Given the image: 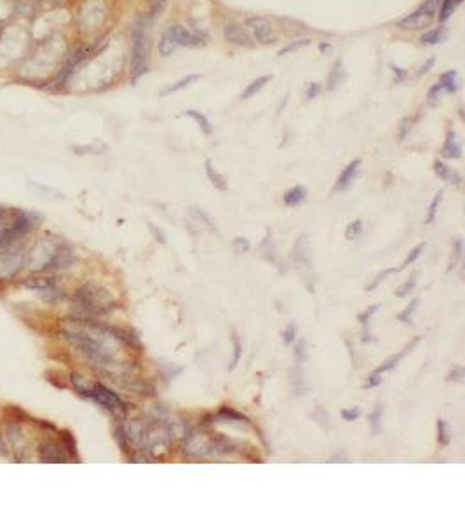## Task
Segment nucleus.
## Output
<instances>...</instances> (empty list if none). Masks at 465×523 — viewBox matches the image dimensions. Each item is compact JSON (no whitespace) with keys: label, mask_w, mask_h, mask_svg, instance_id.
I'll return each instance as SVG.
<instances>
[{"label":"nucleus","mask_w":465,"mask_h":523,"mask_svg":"<svg viewBox=\"0 0 465 523\" xmlns=\"http://www.w3.org/2000/svg\"><path fill=\"white\" fill-rule=\"evenodd\" d=\"M65 337L91 365L100 366L101 370H117L119 366L124 368L119 361L122 347H136V351H141V344L136 337L122 330L98 325L89 319H77L70 328L65 330Z\"/></svg>","instance_id":"obj_1"},{"label":"nucleus","mask_w":465,"mask_h":523,"mask_svg":"<svg viewBox=\"0 0 465 523\" xmlns=\"http://www.w3.org/2000/svg\"><path fill=\"white\" fill-rule=\"evenodd\" d=\"M234 450V441L225 434L208 433L204 430H190L185 434L183 452L190 459H213Z\"/></svg>","instance_id":"obj_2"},{"label":"nucleus","mask_w":465,"mask_h":523,"mask_svg":"<svg viewBox=\"0 0 465 523\" xmlns=\"http://www.w3.org/2000/svg\"><path fill=\"white\" fill-rule=\"evenodd\" d=\"M75 307L81 311L82 316H101L114 311L115 302L108 290L89 283L75 293Z\"/></svg>","instance_id":"obj_3"},{"label":"nucleus","mask_w":465,"mask_h":523,"mask_svg":"<svg viewBox=\"0 0 465 523\" xmlns=\"http://www.w3.org/2000/svg\"><path fill=\"white\" fill-rule=\"evenodd\" d=\"M72 380H74L75 389L81 392L82 396L86 398L94 399L96 403H100L103 408H107L108 412L114 413L115 417H124L126 415V405L122 403V399L115 394L114 391L108 389L107 386L103 384L96 382V384H89L84 377L81 375H72Z\"/></svg>","instance_id":"obj_4"},{"label":"nucleus","mask_w":465,"mask_h":523,"mask_svg":"<svg viewBox=\"0 0 465 523\" xmlns=\"http://www.w3.org/2000/svg\"><path fill=\"white\" fill-rule=\"evenodd\" d=\"M148 27L140 21L133 32V82H136L147 72L148 65Z\"/></svg>","instance_id":"obj_5"},{"label":"nucleus","mask_w":465,"mask_h":523,"mask_svg":"<svg viewBox=\"0 0 465 523\" xmlns=\"http://www.w3.org/2000/svg\"><path fill=\"white\" fill-rule=\"evenodd\" d=\"M439 0H425L422 6L398 23L402 30H424L438 20Z\"/></svg>","instance_id":"obj_6"},{"label":"nucleus","mask_w":465,"mask_h":523,"mask_svg":"<svg viewBox=\"0 0 465 523\" xmlns=\"http://www.w3.org/2000/svg\"><path fill=\"white\" fill-rule=\"evenodd\" d=\"M246 25H248L249 30L253 32V35L256 37L258 42L274 44L277 41V35H275L270 21H267L265 18H249V20L246 21Z\"/></svg>","instance_id":"obj_7"},{"label":"nucleus","mask_w":465,"mask_h":523,"mask_svg":"<svg viewBox=\"0 0 465 523\" xmlns=\"http://www.w3.org/2000/svg\"><path fill=\"white\" fill-rule=\"evenodd\" d=\"M164 34L176 44L178 49H180V47H197L202 44L201 37H197V35H194L192 32H188L187 28L181 27V25H171Z\"/></svg>","instance_id":"obj_8"},{"label":"nucleus","mask_w":465,"mask_h":523,"mask_svg":"<svg viewBox=\"0 0 465 523\" xmlns=\"http://www.w3.org/2000/svg\"><path fill=\"white\" fill-rule=\"evenodd\" d=\"M41 459L44 463H68V452L61 446V443L54 441V439H46L41 443Z\"/></svg>","instance_id":"obj_9"},{"label":"nucleus","mask_w":465,"mask_h":523,"mask_svg":"<svg viewBox=\"0 0 465 523\" xmlns=\"http://www.w3.org/2000/svg\"><path fill=\"white\" fill-rule=\"evenodd\" d=\"M419 342H420V337H415V339H413L412 342H410V344H406V346L402 347L401 351L398 352V354H394V356H392V358H388L387 361L381 363V365L379 366V368L375 370V373H380V375H384L385 372H391V370H394L395 366L399 365V361H401V359L405 358V356L408 354V352H412L413 349L417 347V344H419Z\"/></svg>","instance_id":"obj_10"},{"label":"nucleus","mask_w":465,"mask_h":523,"mask_svg":"<svg viewBox=\"0 0 465 523\" xmlns=\"http://www.w3.org/2000/svg\"><path fill=\"white\" fill-rule=\"evenodd\" d=\"M359 168H361V159L352 161L351 164H348L347 168L340 173L339 180H336V185H335V192L347 191V188L354 183L355 176H358V173H359Z\"/></svg>","instance_id":"obj_11"},{"label":"nucleus","mask_w":465,"mask_h":523,"mask_svg":"<svg viewBox=\"0 0 465 523\" xmlns=\"http://www.w3.org/2000/svg\"><path fill=\"white\" fill-rule=\"evenodd\" d=\"M441 154H443V157H446V159L462 157V143H460L459 138H457L455 131H450L448 133V138H446L445 147H443Z\"/></svg>","instance_id":"obj_12"},{"label":"nucleus","mask_w":465,"mask_h":523,"mask_svg":"<svg viewBox=\"0 0 465 523\" xmlns=\"http://www.w3.org/2000/svg\"><path fill=\"white\" fill-rule=\"evenodd\" d=\"M305 198H307V188H305L303 185H296V187L289 188V191L282 195V201H284L286 206L293 208V206L301 205V202L305 201Z\"/></svg>","instance_id":"obj_13"},{"label":"nucleus","mask_w":465,"mask_h":523,"mask_svg":"<svg viewBox=\"0 0 465 523\" xmlns=\"http://www.w3.org/2000/svg\"><path fill=\"white\" fill-rule=\"evenodd\" d=\"M434 169L435 173H438V176L441 178V180L445 181H453V183L459 185L460 181H462V178H460V174L457 172H453L452 168H450L448 164H445L443 161H435L434 162Z\"/></svg>","instance_id":"obj_14"},{"label":"nucleus","mask_w":465,"mask_h":523,"mask_svg":"<svg viewBox=\"0 0 465 523\" xmlns=\"http://www.w3.org/2000/svg\"><path fill=\"white\" fill-rule=\"evenodd\" d=\"M270 81H272V75H261V77L254 79L251 84H248V87L242 91L241 98H242V100H248V98L254 96V94L260 93V91L263 89L265 86H267V82H270Z\"/></svg>","instance_id":"obj_15"},{"label":"nucleus","mask_w":465,"mask_h":523,"mask_svg":"<svg viewBox=\"0 0 465 523\" xmlns=\"http://www.w3.org/2000/svg\"><path fill=\"white\" fill-rule=\"evenodd\" d=\"M204 166H206V174H208L209 181H211L214 187H216L218 191H221V192L227 191V180H225L223 174H220V173L216 172V169H214L213 162L211 161H206Z\"/></svg>","instance_id":"obj_16"},{"label":"nucleus","mask_w":465,"mask_h":523,"mask_svg":"<svg viewBox=\"0 0 465 523\" xmlns=\"http://www.w3.org/2000/svg\"><path fill=\"white\" fill-rule=\"evenodd\" d=\"M225 37H227L230 42L239 44V46H242V44H248L249 42L248 35H246L244 32H242V28L234 27V25H228V27L225 28Z\"/></svg>","instance_id":"obj_17"},{"label":"nucleus","mask_w":465,"mask_h":523,"mask_svg":"<svg viewBox=\"0 0 465 523\" xmlns=\"http://www.w3.org/2000/svg\"><path fill=\"white\" fill-rule=\"evenodd\" d=\"M183 115H187V117L194 119V121L197 122V124H199V128H201L202 131H204L206 134H209V133H211V131H213V128H211V122H209V119L206 117L204 114H201V112H197V110H185V114H183Z\"/></svg>","instance_id":"obj_18"},{"label":"nucleus","mask_w":465,"mask_h":523,"mask_svg":"<svg viewBox=\"0 0 465 523\" xmlns=\"http://www.w3.org/2000/svg\"><path fill=\"white\" fill-rule=\"evenodd\" d=\"M218 419H223V420H232V422H244V424H249L248 417L242 415V413L235 412V410L232 408H227V406H223V408L218 412Z\"/></svg>","instance_id":"obj_19"},{"label":"nucleus","mask_w":465,"mask_h":523,"mask_svg":"<svg viewBox=\"0 0 465 523\" xmlns=\"http://www.w3.org/2000/svg\"><path fill=\"white\" fill-rule=\"evenodd\" d=\"M439 84L443 86V89L446 91V93H455L457 91V72L455 70H450L446 72V74L441 75V79H439Z\"/></svg>","instance_id":"obj_20"},{"label":"nucleus","mask_w":465,"mask_h":523,"mask_svg":"<svg viewBox=\"0 0 465 523\" xmlns=\"http://www.w3.org/2000/svg\"><path fill=\"white\" fill-rule=\"evenodd\" d=\"M464 0H443V7L439 11V20L446 21L453 13L457 11V7L462 6Z\"/></svg>","instance_id":"obj_21"},{"label":"nucleus","mask_w":465,"mask_h":523,"mask_svg":"<svg viewBox=\"0 0 465 523\" xmlns=\"http://www.w3.org/2000/svg\"><path fill=\"white\" fill-rule=\"evenodd\" d=\"M199 79H201V77H199V75H188V77H185V79H181V81H178L176 84H171L169 87H166V89L162 91L161 94H162V96H168V94H171V93H176V91L185 89V87H188V86L192 84V82L199 81Z\"/></svg>","instance_id":"obj_22"},{"label":"nucleus","mask_w":465,"mask_h":523,"mask_svg":"<svg viewBox=\"0 0 465 523\" xmlns=\"http://www.w3.org/2000/svg\"><path fill=\"white\" fill-rule=\"evenodd\" d=\"M341 81H343V67H341L340 61H336L335 67H333L332 70V75H329L328 79V89L333 91L335 87H339L341 84Z\"/></svg>","instance_id":"obj_23"},{"label":"nucleus","mask_w":465,"mask_h":523,"mask_svg":"<svg viewBox=\"0 0 465 523\" xmlns=\"http://www.w3.org/2000/svg\"><path fill=\"white\" fill-rule=\"evenodd\" d=\"M443 37H445V30H443V28H438V30H431L427 32V34H424L420 42H422L424 46H435V44L443 41Z\"/></svg>","instance_id":"obj_24"},{"label":"nucleus","mask_w":465,"mask_h":523,"mask_svg":"<svg viewBox=\"0 0 465 523\" xmlns=\"http://www.w3.org/2000/svg\"><path fill=\"white\" fill-rule=\"evenodd\" d=\"M441 201H443V191H439L438 194H435V198L432 199L431 206H428V215L427 218H425V224L427 225H431L432 221L435 220V215H438V208H439V205H441Z\"/></svg>","instance_id":"obj_25"},{"label":"nucleus","mask_w":465,"mask_h":523,"mask_svg":"<svg viewBox=\"0 0 465 523\" xmlns=\"http://www.w3.org/2000/svg\"><path fill=\"white\" fill-rule=\"evenodd\" d=\"M61 439H63L65 450L68 452V456L77 457V443H75L74 436L70 434V431H63V433H61Z\"/></svg>","instance_id":"obj_26"},{"label":"nucleus","mask_w":465,"mask_h":523,"mask_svg":"<svg viewBox=\"0 0 465 523\" xmlns=\"http://www.w3.org/2000/svg\"><path fill=\"white\" fill-rule=\"evenodd\" d=\"M419 304H420L419 299L412 300V304H410L408 307L405 309V311L399 312V316H398L399 321H401V323H412L413 321V314H415L417 309H419Z\"/></svg>","instance_id":"obj_27"},{"label":"nucleus","mask_w":465,"mask_h":523,"mask_svg":"<svg viewBox=\"0 0 465 523\" xmlns=\"http://www.w3.org/2000/svg\"><path fill=\"white\" fill-rule=\"evenodd\" d=\"M190 215L192 217H194L195 218V220H199V221H201V224H204L206 225V227H208L209 228V231H213V232H218L216 231V225H214V221L211 220V218H209L208 215H206V213L204 212H202V209H197V208H190Z\"/></svg>","instance_id":"obj_28"},{"label":"nucleus","mask_w":465,"mask_h":523,"mask_svg":"<svg viewBox=\"0 0 465 523\" xmlns=\"http://www.w3.org/2000/svg\"><path fill=\"white\" fill-rule=\"evenodd\" d=\"M361 234H362V221L361 220L351 221V224L347 225V228H345V238H347L348 241H352V239H358Z\"/></svg>","instance_id":"obj_29"},{"label":"nucleus","mask_w":465,"mask_h":523,"mask_svg":"<svg viewBox=\"0 0 465 523\" xmlns=\"http://www.w3.org/2000/svg\"><path fill=\"white\" fill-rule=\"evenodd\" d=\"M232 342H234V358H232V365L228 366V370H234L235 366L239 365V361H241V354H242V344H241V340H239L237 333H234Z\"/></svg>","instance_id":"obj_30"},{"label":"nucleus","mask_w":465,"mask_h":523,"mask_svg":"<svg viewBox=\"0 0 465 523\" xmlns=\"http://www.w3.org/2000/svg\"><path fill=\"white\" fill-rule=\"evenodd\" d=\"M443 86L441 84H435L431 87V91H428L427 94V103L428 107H438L439 100H441V94H443Z\"/></svg>","instance_id":"obj_31"},{"label":"nucleus","mask_w":465,"mask_h":523,"mask_svg":"<svg viewBox=\"0 0 465 523\" xmlns=\"http://www.w3.org/2000/svg\"><path fill=\"white\" fill-rule=\"evenodd\" d=\"M415 286H417V276H412V278H410L408 281L402 283V285L399 286L398 290H395V295H398L399 299H402V297L410 295V293L413 292V288H415Z\"/></svg>","instance_id":"obj_32"},{"label":"nucleus","mask_w":465,"mask_h":523,"mask_svg":"<svg viewBox=\"0 0 465 523\" xmlns=\"http://www.w3.org/2000/svg\"><path fill=\"white\" fill-rule=\"evenodd\" d=\"M438 441L443 446H446L450 443V430L445 420H438Z\"/></svg>","instance_id":"obj_33"},{"label":"nucleus","mask_w":465,"mask_h":523,"mask_svg":"<svg viewBox=\"0 0 465 523\" xmlns=\"http://www.w3.org/2000/svg\"><path fill=\"white\" fill-rule=\"evenodd\" d=\"M381 412H384V408H381V405H379L373 410L372 415H369V422H372V430L375 434L380 433L381 430Z\"/></svg>","instance_id":"obj_34"},{"label":"nucleus","mask_w":465,"mask_h":523,"mask_svg":"<svg viewBox=\"0 0 465 523\" xmlns=\"http://www.w3.org/2000/svg\"><path fill=\"white\" fill-rule=\"evenodd\" d=\"M232 248H234V252L237 253V255H241V253H248L249 252V241L246 238H235L234 241H232Z\"/></svg>","instance_id":"obj_35"},{"label":"nucleus","mask_w":465,"mask_h":523,"mask_svg":"<svg viewBox=\"0 0 465 523\" xmlns=\"http://www.w3.org/2000/svg\"><path fill=\"white\" fill-rule=\"evenodd\" d=\"M394 272H395V269H384V271H381V272H380V274H376V278H375V279H373V283H372V285H368V286H366V292H372V290H375V288H376V286H379L381 281H385V278H387V276L394 274Z\"/></svg>","instance_id":"obj_36"},{"label":"nucleus","mask_w":465,"mask_h":523,"mask_svg":"<svg viewBox=\"0 0 465 523\" xmlns=\"http://www.w3.org/2000/svg\"><path fill=\"white\" fill-rule=\"evenodd\" d=\"M295 339H296V325L292 321L288 326H286L284 332H282V342H284L286 346H289V344H293V340Z\"/></svg>","instance_id":"obj_37"},{"label":"nucleus","mask_w":465,"mask_h":523,"mask_svg":"<svg viewBox=\"0 0 465 523\" xmlns=\"http://www.w3.org/2000/svg\"><path fill=\"white\" fill-rule=\"evenodd\" d=\"M424 248H425V245H424V243H420V245H419V246H415V248H413V250H412V252H410V255H408V257H406L405 264H402V265H401V269L408 267V265H410V264H413V262H415L417 259H419V257H420V255H422Z\"/></svg>","instance_id":"obj_38"},{"label":"nucleus","mask_w":465,"mask_h":523,"mask_svg":"<svg viewBox=\"0 0 465 523\" xmlns=\"http://www.w3.org/2000/svg\"><path fill=\"white\" fill-rule=\"evenodd\" d=\"M115 439L119 441V446H121L122 452L124 453L129 452V439H127L126 431L122 430V427H117V431H115Z\"/></svg>","instance_id":"obj_39"},{"label":"nucleus","mask_w":465,"mask_h":523,"mask_svg":"<svg viewBox=\"0 0 465 523\" xmlns=\"http://www.w3.org/2000/svg\"><path fill=\"white\" fill-rule=\"evenodd\" d=\"M379 307H380V305H379V304H375V305H372V307L366 309L365 312H361V314H359V318H358V319H359V323H361L362 326L368 325L369 319L373 318V314H375V312L379 311Z\"/></svg>","instance_id":"obj_40"},{"label":"nucleus","mask_w":465,"mask_h":523,"mask_svg":"<svg viewBox=\"0 0 465 523\" xmlns=\"http://www.w3.org/2000/svg\"><path fill=\"white\" fill-rule=\"evenodd\" d=\"M448 380H450V382L462 384L464 380H465V370L462 368V366H455V368H453L452 372H450Z\"/></svg>","instance_id":"obj_41"},{"label":"nucleus","mask_w":465,"mask_h":523,"mask_svg":"<svg viewBox=\"0 0 465 523\" xmlns=\"http://www.w3.org/2000/svg\"><path fill=\"white\" fill-rule=\"evenodd\" d=\"M341 417H343L347 422H354V420H358L359 417H361V408H345L343 412H341Z\"/></svg>","instance_id":"obj_42"},{"label":"nucleus","mask_w":465,"mask_h":523,"mask_svg":"<svg viewBox=\"0 0 465 523\" xmlns=\"http://www.w3.org/2000/svg\"><path fill=\"white\" fill-rule=\"evenodd\" d=\"M308 42H310V41H308V39H303V41H296V42L289 44V46H288V47H284V49H281V51H279V56H284V54L292 53V51H295V49H300V47H303V46H308Z\"/></svg>","instance_id":"obj_43"},{"label":"nucleus","mask_w":465,"mask_h":523,"mask_svg":"<svg viewBox=\"0 0 465 523\" xmlns=\"http://www.w3.org/2000/svg\"><path fill=\"white\" fill-rule=\"evenodd\" d=\"M381 382H384V377H381L380 373H375V372H373V375H372V377H368V382L365 384V389H372V387L380 386Z\"/></svg>","instance_id":"obj_44"},{"label":"nucleus","mask_w":465,"mask_h":523,"mask_svg":"<svg viewBox=\"0 0 465 523\" xmlns=\"http://www.w3.org/2000/svg\"><path fill=\"white\" fill-rule=\"evenodd\" d=\"M305 351H307V349H305V340H300V344H298V347H296V363H298V365H300V363H303Z\"/></svg>","instance_id":"obj_45"},{"label":"nucleus","mask_w":465,"mask_h":523,"mask_svg":"<svg viewBox=\"0 0 465 523\" xmlns=\"http://www.w3.org/2000/svg\"><path fill=\"white\" fill-rule=\"evenodd\" d=\"M319 91H321V86H319L317 82H312V84L308 86V89H307V98H308V100H312V98L317 96Z\"/></svg>","instance_id":"obj_46"},{"label":"nucleus","mask_w":465,"mask_h":523,"mask_svg":"<svg viewBox=\"0 0 465 523\" xmlns=\"http://www.w3.org/2000/svg\"><path fill=\"white\" fill-rule=\"evenodd\" d=\"M453 246H455V259L460 260V259H462V253H464L462 239H457V241L453 243Z\"/></svg>","instance_id":"obj_47"},{"label":"nucleus","mask_w":465,"mask_h":523,"mask_svg":"<svg viewBox=\"0 0 465 523\" xmlns=\"http://www.w3.org/2000/svg\"><path fill=\"white\" fill-rule=\"evenodd\" d=\"M150 228H152V231H154V234H155V239H157V241H161V243H166L164 232H162V231H161V228H157V227H155V225H154V224H150Z\"/></svg>","instance_id":"obj_48"},{"label":"nucleus","mask_w":465,"mask_h":523,"mask_svg":"<svg viewBox=\"0 0 465 523\" xmlns=\"http://www.w3.org/2000/svg\"><path fill=\"white\" fill-rule=\"evenodd\" d=\"M410 129H412V121H408V119H406V121L402 122V129H401V133H399V138H401V140H405V136L408 134Z\"/></svg>","instance_id":"obj_49"},{"label":"nucleus","mask_w":465,"mask_h":523,"mask_svg":"<svg viewBox=\"0 0 465 523\" xmlns=\"http://www.w3.org/2000/svg\"><path fill=\"white\" fill-rule=\"evenodd\" d=\"M432 65H434V60H432V58H431V60H428V61H427V63H425V65H422V68H420L419 75H422V74H427V72H428V68H431V67H432Z\"/></svg>","instance_id":"obj_50"},{"label":"nucleus","mask_w":465,"mask_h":523,"mask_svg":"<svg viewBox=\"0 0 465 523\" xmlns=\"http://www.w3.org/2000/svg\"><path fill=\"white\" fill-rule=\"evenodd\" d=\"M152 2H155V4H159V2H166V0H152Z\"/></svg>","instance_id":"obj_51"}]
</instances>
